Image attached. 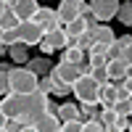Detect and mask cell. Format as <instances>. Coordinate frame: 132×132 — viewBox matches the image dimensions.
Returning a JSON list of instances; mask_svg holds the SVG:
<instances>
[{"mask_svg": "<svg viewBox=\"0 0 132 132\" xmlns=\"http://www.w3.org/2000/svg\"><path fill=\"white\" fill-rule=\"evenodd\" d=\"M50 111V101H48V93L35 90L24 95V114H21V122L24 124H37L42 116Z\"/></svg>", "mask_w": 132, "mask_h": 132, "instance_id": "cell-1", "label": "cell"}, {"mask_svg": "<svg viewBox=\"0 0 132 132\" xmlns=\"http://www.w3.org/2000/svg\"><path fill=\"white\" fill-rule=\"evenodd\" d=\"M8 79H11V93H16V95H29L40 85V77L29 66H13L8 71Z\"/></svg>", "mask_w": 132, "mask_h": 132, "instance_id": "cell-2", "label": "cell"}, {"mask_svg": "<svg viewBox=\"0 0 132 132\" xmlns=\"http://www.w3.org/2000/svg\"><path fill=\"white\" fill-rule=\"evenodd\" d=\"M71 93L77 98V103H101V82L93 74H82L71 85Z\"/></svg>", "mask_w": 132, "mask_h": 132, "instance_id": "cell-3", "label": "cell"}, {"mask_svg": "<svg viewBox=\"0 0 132 132\" xmlns=\"http://www.w3.org/2000/svg\"><path fill=\"white\" fill-rule=\"evenodd\" d=\"M69 45H71V40H69V35H66V29L58 27L53 32H45V37H42V42H40V50L45 53V56H50L53 50H66Z\"/></svg>", "mask_w": 132, "mask_h": 132, "instance_id": "cell-4", "label": "cell"}, {"mask_svg": "<svg viewBox=\"0 0 132 132\" xmlns=\"http://www.w3.org/2000/svg\"><path fill=\"white\" fill-rule=\"evenodd\" d=\"M93 5V19L95 21H111L119 13V0H90Z\"/></svg>", "mask_w": 132, "mask_h": 132, "instance_id": "cell-5", "label": "cell"}, {"mask_svg": "<svg viewBox=\"0 0 132 132\" xmlns=\"http://www.w3.org/2000/svg\"><path fill=\"white\" fill-rule=\"evenodd\" d=\"M0 108H3L5 119H21L24 114V95H16V93H8L0 98Z\"/></svg>", "mask_w": 132, "mask_h": 132, "instance_id": "cell-6", "label": "cell"}, {"mask_svg": "<svg viewBox=\"0 0 132 132\" xmlns=\"http://www.w3.org/2000/svg\"><path fill=\"white\" fill-rule=\"evenodd\" d=\"M19 35H21V42H27V45H40L42 37H45V29L32 19V21H21L19 24Z\"/></svg>", "mask_w": 132, "mask_h": 132, "instance_id": "cell-7", "label": "cell"}, {"mask_svg": "<svg viewBox=\"0 0 132 132\" xmlns=\"http://www.w3.org/2000/svg\"><path fill=\"white\" fill-rule=\"evenodd\" d=\"M50 74H56L61 82H66V85H74L77 79L82 77V69L77 63H69V61H58L56 66H53V71Z\"/></svg>", "mask_w": 132, "mask_h": 132, "instance_id": "cell-8", "label": "cell"}, {"mask_svg": "<svg viewBox=\"0 0 132 132\" xmlns=\"http://www.w3.org/2000/svg\"><path fill=\"white\" fill-rule=\"evenodd\" d=\"M56 11H58V21H61V27H66V24H71L74 19L82 16V3H77V0H61Z\"/></svg>", "mask_w": 132, "mask_h": 132, "instance_id": "cell-9", "label": "cell"}, {"mask_svg": "<svg viewBox=\"0 0 132 132\" xmlns=\"http://www.w3.org/2000/svg\"><path fill=\"white\" fill-rule=\"evenodd\" d=\"M35 21L45 29V32H53V29H58L61 27V21H58V11L56 8H45V5H40V11L35 13Z\"/></svg>", "mask_w": 132, "mask_h": 132, "instance_id": "cell-10", "label": "cell"}, {"mask_svg": "<svg viewBox=\"0 0 132 132\" xmlns=\"http://www.w3.org/2000/svg\"><path fill=\"white\" fill-rule=\"evenodd\" d=\"M11 8H13V13H16L21 21H32L35 13L40 11V3H37V0H16Z\"/></svg>", "mask_w": 132, "mask_h": 132, "instance_id": "cell-11", "label": "cell"}, {"mask_svg": "<svg viewBox=\"0 0 132 132\" xmlns=\"http://www.w3.org/2000/svg\"><path fill=\"white\" fill-rule=\"evenodd\" d=\"M63 29H66V35H69V40L74 42V40H79L82 35H87V32L93 29V24H90V19H87V16H79V19H74L71 24H66Z\"/></svg>", "mask_w": 132, "mask_h": 132, "instance_id": "cell-12", "label": "cell"}, {"mask_svg": "<svg viewBox=\"0 0 132 132\" xmlns=\"http://www.w3.org/2000/svg\"><path fill=\"white\" fill-rule=\"evenodd\" d=\"M106 71H108V77H111V82H122L129 74V63L122 61V58H114V61L106 63Z\"/></svg>", "mask_w": 132, "mask_h": 132, "instance_id": "cell-13", "label": "cell"}, {"mask_svg": "<svg viewBox=\"0 0 132 132\" xmlns=\"http://www.w3.org/2000/svg\"><path fill=\"white\" fill-rule=\"evenodd\" d=\"M27 48H29L27 42H13V45L8 48V58H11V63L27 66V63H29V50H27Z\"/></svg>", "mask_w": 132, "mask_h": 132, "instance_id": "cell-14", "label": "cell"}, {"mask_svg": "<svg viewBox=\"0 0 132 132\" xmlns=\"http://www.w3.org/2000/svg\"><path fill=\"white\" fill-rule=\"evenodd\" d=\"M90 35H93L95 42H106V45H114V42H116V35H114V29L108 24H95L90 29Z\"/></svg>", "mask_w": 132, "mask_h": 132, "instance_id": "cell-15", "label": "cell"}, {"mask_svg": "<svg viewBox=\"0 0 132 132\" xmlns=\"http://www.w3.org/2000/svg\"><path fill=\"white\" fill-rule=\"evenodd\" d=\"M58 119H61V122H74V119L85 122V116H82V106H74V103H61V106H58Z\"/></svg>", "mask_w": 132, "mask_h": 132, "instance_id": "cell-16", "label": "cell"}, {"mask_svg": "<svg viewBox=\"0 0 132 132\" xmlns=\"http://www.w3.org/2000/svg\"><path fill=\"white\" fill-rule=\"evenodd\" d=\"M61 124H63V122L58 119V114H50V111H48L35 127H37V132H61Z\"/></svg>", "mask_w": 132, "mask_h": 132, "instance_id": "cell-17", "label": "cell"}, {"mask_svg": "<svg viewBox=\"0 0 132 132\" xmlns=\"http://www.w3.org/2000/svg\"><path fill=\"white\" fill-rule=\"evenodd\" d=\"M27 66H29V69L35 71L37 77H48V74L53 71V66H50V61H48L45 56H40V58H29V63H27Z\"/></svg>", "mask_w": 132, "mask_h": 132, "instance_id": "cell-18", "label": "cell"}, {"mask_svg": "<svg viewBox=\"0 0 132 132\" xmlns=\"http://www.w3.org/2000/svg\"><path fill=\"white\" fill-rule=\"evenodd\" d=\"M61 61H69V63H77V66H82L85 63V50L79 48V45H69L63 50V58Z\"/></svg>", "mask_w": 132, "mask_h": 132, "instance_id": "cell-19", "label": "cell"}, {"mask_svg": "<svg viewBox=\"0 0 132 132\" xmlns=\"http://www.w3.org/2000/svg\"><path fill=\"white\" fill-rule=\"evenodd\" d=\"M116 103V82L101 85V106H114Z\"/></svg>", "mask_w": 132, "mask_h": 132, "instance_id": "cell-20", "label": "cell"}, {"mask_svg": "<svg viewBox=\"0 0 132 132\" xmlns=\"http://www.w3.org/2000/svg\"><path fill=\"white\" fill-rule=\"evenodd\" d=\"M19 24H21V19L13 13V8H8L5 13L0 16V27H3V29H16Z\"/></svg>", "mask_w": 132, "mask_h": 132, "instance_id": "cell-21", "label": "cell"}, {"mask_svg": "<svg viewBox=\"0 0 132 132\" xmlns=\"http://www.w3.org/2000/svg\"><path fill=\"white\" fill-rule=\"evenodd\" d=\"M116 19L122 21V24L132 27V0H127L124 5H119V13H116Z\"/></svg>", "mask_w": 132, "mask_h": 132, "instance_id": "cell-22", "label": "cell"}, {"mask_svg": "<svg viewBox=\"0 0 132 132\" xmlns=\"http://www.w3.org/2000/svg\"><path fill=\"white\" fill-rule=\"evenodd\" d=\"M116 101H132V87L127 79L116 82Z\"/></svg>", "mask_w": 132, "mask_h": 132, "instance_id": "cell-23", "label": "cell"}, {"mask_svg": "<svg viewBox=\"0 0 132 132\" xmlns=\"http://www.w3.org/2000/svg\"><path fill=\"white\" fill-rule=\"evenodd\" d=\"M0 42H3L5 48H11L13 42H21V35H19V27L16 29H5L3 32V37H0Z\"/></svg>", "mask_w": 132, "mask_h": 132, "instance_id": "cell-24", "label": "cell"}, {"mask_svg": "<svg viewBox=\"0 0 132 132\" xmlns=\"http://www.w3.org/2000/svg\"><path fill=\"white\" fill-rule=\"evenodd\" d=\"M82 132H106L101 119H85L82 122Z\"/></svg>", "mask_w": 132, "mask_h": 132, "instance_id": "cell-25", "label": "cell"}, {"mask_svg": "<svg viewBox=\"0 0 132 132\" xmlns=\"http://www.w3.org/2000/svg\"><path fill=\"white\" fill-rule=\"evenodd\" d=\"M114 108H116L119 116H132V101H116Z\"/></svg>", "mask_w": 132, "mask_h": 132, "instance_id": "cell-26", "label": "cell"}, {"mask_svg": "<svg viewBox=\"0 0 132 132\" xmlns=\"http://www.w3.org/2000/svg\"><path fill=\"white\" fill-rule=\"evenodd\" d=\"M108 48L111 45H106V42H93V48L87 50V56H106L108 58Z\"/></svg>", "mask_w": 132, "mask_h": 132, "instance_id": "cell-27", "label": "cell"}, {"mask_svg": "<svg viewBox=\"0 0 132 132\" xmlns=\"http://www.w3.org/2000/svg\"><path fill=\"white\" fill-rule=\"evenodd\" d=\"M93 42H95V40H93V35H90V32H87V35H82L79 40H74V42H71V45H79V48H82V50L87 53V50H90V48H93Z\"/></svg>", "mask_w": 132, "mask_h": 132, "instance_id": "cell-28", "label": "cell"}, {"mask_svg": "<svg viewBox=\"0 0 132 132\" xmlns=\"http://www.w3.org/2000/svg\"><path fill=\"white\" fill-rule=\"evenodd\" d=\"M11 93V79H8V71L0 69V98Z\"/></svg>", "mask_w": 132, "mask_h": 132, "instance_id": "cell-29", "label": "cell"}, {"mask_svg": "<svg viewBox=\"0 0 132 132\" xmlns=\"http://www.w3.org/2000/svg\"><path fill=\"white\" fill-rule=\"evenodd\" d=\"M90 74H93V77H95V79L101 82V85H106V82H111V77H108V71H106V66H98V69H93Z\"/></svg>", "mask_w": 132, "mask_h": 132, "instance_id": "cell-30", "label": "cell"}, {"mask_svg": "<svg viewBox=\"0 0 132 132\" xmlns=\"http://www.w3.org/2000/svg\"><path fill=\"white\" fill-rule=\"evenodd\" d=\"M61 132H82V122L74 119V122H63L61 124Z\"/></svg>", "mask_w": 132, "mask_h": 132, "instance_id": "cell-31", "label": "cell"}, {"mask_svg": "<svg viewBox=\"0 0 132 132\" xmlns=\"http://www.w3.org/2000/svg\"><path fill=\"white\" fill-rule=\"evenodd\" d=\"M37 90H42V93H53V82H50V74L48 77H40V85H37Z\"/></svg>", "mask_w": 132, "mask_h": 132, "instance_id": "cell-32", "label": "cell"}, {"mask_svg": "<svg viewBox=\"0 0 132 132\" xmlns=\"http://www.w3.org/2000/svg\"><path fill=\"white\" fill-rule=\"evenodd\" d=\"M132 45V35H122V37H116V48L119 50H124V48H129Z\"/></svg>", "mask_w": 132, "mask_h": 132, "instance_id": "cell-33", "label": "cell"}, {"mask_svg": "<svg viewBox=\"0 0 132 132\" xmlns=\"http://www.w3.org/2000/svg\"><path fill=\"white\" fill-rule=\"evenodd\" d=\"M106 63H108L106 56H90V66H93V69H98V66H106Z\"/></svg>", "mask_w": 132, "mask_h": 132, "instance_id": "cell-34", "label": "cell"}, {"mask_svg": "<svg viewBox=\"0 0 132 132\" xmlns=\"http://www.w3.org/2000/svg\"><path fill=\"white\" fill-rule=\"evenodd\" d=\"M122 61H127V63H129V66H132V45H129V48H124V50H122Z\"/></svg>", "mask_w": 132, "mask_h": 132, "instance_id": "cell-35", "label": "cell"}, {"mask_svg": "<svg viewBox=\"0 0 132 132\" xmlns=\"http://www.w3.org/2000/svg\"><path fill=\"white\" fill-rule=\"evenodd\" d=\"M5 124H8V119H5V114H3V108H0V132H5Z\"/></svg>", "mask_w": 132, "mask_h": 132, "instance_id": "cell-36", "label": "cell"}, {"mask_svg": "<svg viewBox=\"0 0 132 132\" xmlns=\"http://www.w3.org/2000/svg\"><path fill=\"white\" fill-rule=\"evenodd\" d=\"M21 132H37V127H35V124H24V127H21Z\"/></svg>", "mask_w": 132, "mask_h": 132, "instance_id": "cell-37", "label": "cell"}, {"mask_svg": "<svg viewBox=\"0 0 132 132\" xmlns=\"http://www.w3.org/2000/svg\"><path fill=\"white\" fill-rule=\"evenodd\" d=\"M8 8H11V5H8V3H3V0H0V16H3V13H5Z\"/></svg>", "mask_w": 132, "mask_h": 132, "instance_id": "cell-38", "label": "cell"}, {"mask_svg": "<svg viewBox=\"0 0 132 132\" xmlns=\"http://www.w3.org/2000/svg\"><path fill=\"white\" fill-rule=\"evenodd\" d=\"M5 53H8V48L3 45V42H0V61H3V56H5Z\"/></svg>", "mask_w": 132, "mask_h": 132, "instance_id": "cell-39", "label": "cell"}, {"mask_svg": "<svg viewBox=\"0 0 132 132\" xmlns=\"http://www.w3.org/2000/svg\"><path fill=\"white\" fill-rule=\"evenodd\" d=\"M3 3H8V5H13V3H16V0H3Z\"/></svg>", "mask_w": 132, "mask_h": 132, "instance_id": "cell-40", "label": "cell"}, {"mask_svg": "<svg viewBox=\"0 0 132 132\" xmlns=\"http://www.w3.org/2000/svg\"><path fill=\"white\" fill-rule=\"evenodd\" d=\"M127 77H129V79H132V66H129V74H127Z\"/></svg>", "mask_w": 132, "mask_h": 132, "instance_id": "cell-41", "label": "cell"}, {"mask_svg": "<svg viewBox=\"0 0 132 132\" xmlns=\"http://www.w3.org/2000/svg\"><path fill=\"white\" fill-rule=\"evenodd\" d=\"M127 132H132V119H129V129H127Z\"/></svg>", "mask_w": 132, "mask_h": 132, "instance_id": "cell-42", "label": "cell"}, {"mask_svg": "<svg viewBox=\"0 0 132 132\" xmlns=\"http://www.w3.org/2000/svg\"><path fill=\"white\" fill-rule=\"evenodd\" d=\"M3 32H5V29H3V27H0V37H3Z\"/></svg>", "mask_w": 132, "mask_h": 132, "instance_id": "cell-43", "label": "cell"}, {"mask_svg": "<svg viewBox=\"0 0 132 132\" xmlns=\"http://www.w3.org/2000/svg\"><path fill=\"white\" fill-rule=\"evenodd\" d=\"M127 82H129V87H132V79H129V77H127Z\"/></svg>", "mask_w": 132, "mask_h": 132, "instance_id": "cell-44", "label": "cell"}, {"mask_svg": "<svg viewBox=\"0 0 132 132\" xmlns=\"http://www.w3.org/2000/svg\"><path fill=\"white\" fill-rule=\"evenodd\" d=\"M77 3H85V0H77Z\"/></svg>", "mask_w": 132, "mask_h": 132, "instance_id": "cell-45", "label": "cell"}]
</instances>
